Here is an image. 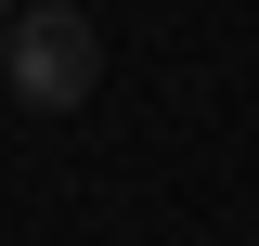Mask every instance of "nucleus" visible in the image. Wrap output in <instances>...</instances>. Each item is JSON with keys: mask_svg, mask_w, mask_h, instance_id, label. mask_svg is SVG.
Masks as SVG:
<instances>
[{"mask_svg": "<svg viewBox=\"0 0 259 246\" xmlns=\"http://www.w3.org/2000/svg\"><path fill=\"white\" fill-rule=\"evenodd\" d=\"M0 78H13V104H26V117H65V104H91V78H104L91 13H65V0H26V13L0 26Z\"/></svg>", "mask_w": 259, "mask_h": 246, "instance_id": "obj_1", "label": "nucleus"}]
</instances>
